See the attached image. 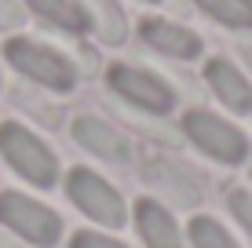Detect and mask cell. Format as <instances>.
I'll list each match as a JSON object with an SVG mask.
<instances>
[{
  "instance_id": "obj_1",
  "label": "cell",
  "mask_w": 252,
  "mask_h": 248,
  "mask_svg": "<svg viewBox=\"0 0 252 248\" xmlns=\"http://www.w3.org/2000/svg\"><path fill=\"white\" fill-rule=\"evenodd\" d=\"M0 153H4V161L26 179V183L40 186V190L55 186V179H59L55 153H51L33 132H26L22 124H4L0 128Z\"/></svg>"
},
{
  "instance_id": "obj_2",
  "label": "cell",
  "mask_w": 252,
  "mask_h": 248,
  "mask_svg": "<svg viewBox=\"0 0 252 248\" xmlns=\"http://www.w3.org/2000/svg\"><path fill=\"white\" fill-rule=\"evenodd\" d=\"M0 223H4L7 230H15L19 237H26V241L48 248L59 241V234H63V219L55 216L51 208H44L40 201L26 197V193H0Z\"/></svg>"
},
{
  "instance_id": "obj_3",
  "label": "cell",
  "mask_w": 252,
  "mask_h": 248,
  "mask_svg": "<svg viewBox=\"0 0 252 248\" xmlns=\"http://www.w3.org/2000/svg\"><path fill=\"white\" fill-rule=\"evenodd\" d=\"M4 55H7V62H11L19 73L33 77L37 84H44V88H51V91H69V88H73V81H77L73 66H69L59 51L37 44V40H22V37L19 40H7Z\"/></svg>"
},
{
  "instance_id": "obj_4",
  "label": "cell",
  "mask_w": 252,
  "mask_h": 248,
  "mask_svg": "<svg viewBox=\"0 0 252 248\" xmlns=\"http://www.w3.org/2000/svg\"><path fill=\"white\" fill-rule=\"evenodd\" d=\"M66 190H69V201H73L84 216H92L95 223H102V226H121L125 223V201H121V193L106 179L88 172V168H73L69 179H66Z\"/></svg>"
},
{
  "instance_id": "obj_5",
  "label": "cell",
  "mask_w": 252,
  "mask_h": 248,
  "mask_svg": "<svg viewBox=\"0 0 252 248\" xmlns=\"http://www.w3.org/2000/svg\"><path fill=\"white\" fill-rule=\"evenodd\" d=\"M187 135L201 146L208 157L223 161V165H238V161L249 157V139L238 132L234 124L220 121L216 113H205V110H194V113H187Z\"/></svg>"
},
{
  "instance_id": "obj_6",
  "label": "cell",
  "mask_w": 252,
  "mask_h": 248,
  "mask_svg": "<svg viewBox=\"0 0 252 248\" xmlns=\"http://www.w3.org/2000/svg\"><path fill=\"white\" fill-rule=\"evenodd\" d=\"M110 88L117 91L121 99L135 102L139 110H150V113H168L176 106V95L164 81H158L154 73L132 70V66H114L110 70Z\"/></svg>"
},
{
  "instance_id": "obj_7",
  "label": "cell",
  "mask_w": 252,
  "mask_h": 248,
  "mask_svg": "<svg viewBox=\"0 0 252 248\" xmlns=\"http://www.w3.org/2000/svg\"><path fill=\"white\" fill-rule=\"evenodd\" d=\"M73 135H77V142H81L84 150L99 153V157H106V161H128L132 157V146H128L125 135H121L117 128L95 121V117H81V121L73 124Z\"/></svg>"
},
{
  "instance_id": "obj_8",
  "label": "cell",
  "mask_w": 252,
  "mask_h": 248,
  "mask_svg": "<svg viewBox=\"0 0 252 248\" xmlns=\"http://www.w3.org/2000/svg\"><path fill=\"white\" fill-rule=\"evenodd\" d=\"M135 226L143 234L146 248H183L179 226L158 201H139L135 204Z\"/></svg>"
},
{
  "instance_id": "obj_9",
  "label": "cell",
  "mask_w": 252,
  "mask_h": 248,
  "mask_svg": "<svg viewBox=\"0 0 252 248\" xmlns=\"http://www.w3.org/2000/svg\"><path fill=\"white\" fill-rule=\"evenodd\" d=\"M208 84H212V91L227 102L230 110H238V113L252 110V84L234 70L230 62H223V58L208 62Z\"/></svg>"
},
{
  "instance_id": "obj_10",
  "label": "cell",
  "mask_w": 252,
  "mask_h": 248,
  "mask_svg": "<svg viewBox=\"0 0 252 248\" xmlns=\"http://www.w3.org/2000/svg\"><path fill=\"white\" fill-rule=\"evenodd\" d=\"M143 37L150 40L158 51L164 55H179V58H194L201 51V40L194 33H187L183 26H172V22H161V19H146L143 22Z\"/></svg>"
},
{
  "instance_id": "obj_11",
  "label": "cell",
  "mask_w": 252,
  "mask_h": 248,
  "mask_svg": "<svg viewBox=\"0 0 252 248\" xmlns=\"http://www.w3.org/2000/svg\"><path fill=\"white\" fill-rule=\"evenodd\" d=\"M146 179H150L158 190H164L172 201H179V204L201 201L197 183H194V179H190L179 165H168V161H150V165H146Z\"/></svg>"
},
{
  "instance_id": "obj_12",
  "label": "cell",
  "mask_w": 252,
  "mask_h": 248,
  "mask_svg": "<svg viewBox=\"0 0 252 248\" xmlns=\"http://www.w3.org/2000/svg\"><path fill=\"white\" fill-rule=\"evenodd\" d=\"M84 11H88V19L95 26V33H99L106 44H121L125 40V15H121V7L114 0H81Z\"/></svg>"
},
{
  "instance_id": "obj_13",
  "label": "cell",
  "mask_w": 252,
  "mask_h": 248,
  "mask_svg": "<svg viewBox=\"0 0 252 248\" xmlns=\"http://www.w3.org/2000/svg\"><path fill=\"white\" fill-rule=\"evenodd\" d=\"M212 19L238 26V29H252V0H197Z\"/></svg>"
},
{
  "instance_id": "obj_14",
  "label": "cell",
  "mask_w": 252,
  "mask_h": 248,
  "mask_svg": "<svg viewBox=\"0 0 252 248\" xmlns=\"http://www.w3.org/2000/svg\"><path fill=\"white\" fill-rule=\"evenodd\" d=\"M37 15H44L48 22L63 26V29H81L84 26V11H77L69 0H26Z\"/></svg>"
},
{
  "instance_id": "obj_15",
  "label": "cell",
  "mask_w": 252,
  "mask_h": 248,
  "mask_svg": "<svg viewBox=\"0 0 252 248\" xmlns=\"http://www.w3.org/2000/svg\"><path fill=\"white\" fill-rule=\"evenodd\" d=\"M190 241H194V248H238L234 237L208 216H197L194 223H190Z\"/></svg>"
},
{
  "instance_id": "obj_16",
  "label": "cell",
  "mask_w": 252,
  "mask_h": 248,
  "mask_svg": "<svg viewBox=\"0 0 252 248\" xmlns=\"http://www.w3.org/2000/svg\"><path fill=\"white\" fill-rule=\"evenodd\" d=\"M227 204H230L234 216H238V223L252 234V193H249V190H241V186H234V190L227 193Z\"/></svg>"
},
{
  "instance_id": "obj_17",
  "label": "cell",
  "mask_w": 252,
  "mask_h": 248,
  "mask_svg": "<svg viewBox=\"0 0 252 248\" xmlns=\"http://www.w3.org/2000/svg\"><path fill=\"white\" fill-rule=\"evenodd\" d=\"M69 248H125L121 241H114V237L106 234H92V230H81V234L73 237V245Z\"/></svg>"
},
{
  "instance_id": "obj_18",
  "label": "cell",
  "mask_w": 252,
  "mask_h": 248,
  "mask_svg": "<svg viewBox=\"0 0 252 248\" xmlns=\"http://www.w3.org/2000/svg\"><path fill=\"white\" fill-rule=\"evenodd\" d=\"M26 11L22 4H15V0H0V29H15V26H22Z\"/></svg>"
},
{
  "instance_id": "obj_19",
  "label": "cell",
  "mask_w": 252,
  "mask_h": 248,
  "mask_svg": "<svg viewBox=\"0 0 252 248\" xmlns=\"http://www.w3.org/2000/svg\"><path fill=\"white\" fill-rule=\"evenodd\" d=\"M0 248H19V245H15L11 237H7V234H0Z\"/></svg>"
}]
</instances>
